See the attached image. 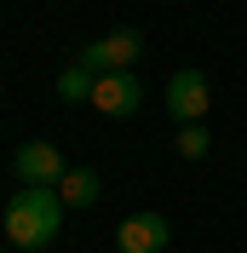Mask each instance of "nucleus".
Returning a JSON list of instances; mask_svg holds the SVG:
<instances>
[{"label": "nucleus", "mask_w": 247, "mask_h": 253, "mask_svg": "<svg viewBox=\"0 0 247 253\" xmlns=\"http://www.w3.org/2000/svg\"><path fill=\"white\" fill-rule=\"evenodd\" d=\"M92 110L115 115V121H126V115H138L144 110V81L126 69V75H98L92 86Z\"/></svg>", "instance_id": "4"}, {"label": "nucleus", "mask_w": 247, "mask_h": 253, "mask_svg": "<svg viewBox=\"0 0 247 253\" xmlns=\"http://www.w3.org/2000/svg\"><path fill=\"white\" fill-rule=\"evenodd\" d=\"M92 86H98V75L86 69V63H69L58 75V98H92Z\"/></svg>", "instance_id": "8"}, {"label": "nucleus", "mask_w": 247, "mask_h": 253, "mask_svg": "<svg viewBox=\"0 0 247 253\" xmlns=\"http://www.w3.org/2000/svg\"><path fill=\"white\" fill-rule=\"evenodd\" d=\"M0 253H6V248H0Z\"/></svg>", "instance_id": "10"}, {"label": "nucleus", "mask_w": 247, "mask_h": 253, "mask_svg": "<svg viewBox=\"0 0 247 253\" xmlns=\"http://www.w3.org/2000/svg\"><path fill=\"white\" fill-rule=\"evenodd\" d=\"M58 230H63V196L52 184H23L6 202V242L12 248L41 253V248L58 242Z\"/></svg>", "instance_id": "1"}, {"label": "nucleus", "mask_w": 247, "mask_h": 253, "mask_svg": "<svg viewBox=\"0 0 247 253\" xmlns=\"http://www.w3.org/2000/svg\"><path fill=\"white\" fill-rule=\"evenodd\" d=\"M138 52H144L138 29H109L104 41H92V46L81 52V63H86L92 75H126V69L138 63Z\"/></svg>", "instance_id": "2"}, {"label": "nucleus", "mask_w": 247, "mask_h": 253, "mask_svg": "<svg viewBox=\"0 0 247 253\" xmlns=\"http://www.w3.org/2000/svg\"><path fill=\"white\" fill-rule=\"evenodd\" d=\"M12 167H17V178H23V184H52V190H58L63 173H69V167H63V150H58V144H46V138L23 144V150L12 156Z\"/></svg>", "instance_id": "5"}, {"label": "nucleus", "mask_w": 247, "mask_h": 253, "mask_svg": "<svg viewBox=\"0 0 247 253\" xmlns=\"http://www.w3.org/2000/svg\"><path fill=\"white\" fill-rule=\"evenodd\" d=\"M207 150H213L207 126H178V156H184V161H201Z\"/></svg>", "instance_id": "9"}, {"label": "nucleus", "mask_w": 247, "mask_h": 253, "mask_svg": "<svg viewBox=\"0 0 247 253\" xmlns=\"http://www.w3.org/2000/svg\"><path fill=\"white\" fill-rule=\"evenodd\" d=\"M167 219L161 213H132V219H121V230H115V253H161L167 248Z\"/></svg>", "instance_id": "6"}, {"label": "nucleus", "mask_w": 247, "mask_h": 253, "mask_svg": "<svg viewBox=\"0 0 247 253\" xmlns=\"http://www.w3.org/2000/svg\"><path fill=\"white\" fill-rule=\"evenodd\" d=\"M58 196H63V207H92L98 196H104V178H98L92 167H69L63 184H58Z\"/></svg>", "instance_id": "7"}, {"label": "nucleus", "mask_w": 247, "mask_h": 253, "mask_svg": "<svg viewBox=\"0 0 247 253\" xmlns=\"http://www.w3.org/2000/svg\"><path fill=\"white\" fill-rule=\"evenodd\" d=\"M207 104H213V86H207L201 69H178L167 81V110H172L178 126H201L207 121Z\"/></svg>", "instance_id": "3"}]
</instances>
